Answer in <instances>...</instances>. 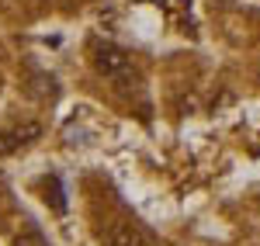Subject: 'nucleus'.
Returning a JSON list of instances; mask_svg holds the SVG:
<instances>
[{"label": "nucleus", "instance_id": "obj_1", "mask_svg": "<svg viewBox=\"0 0 260 246\" xmlns=\"http://www.w3.org/2000/svg\"><path fill=\"white\" fill-rule=\"evenodd\" d=\"M94 69L101 77H111V80H125L132 73V59L121 52L118 45H98L94 49Z\"/></svg>", "mask_w": 260, "mask_h": 246}, {"label": "nucleus", "instance_id": "obj_2", "mask_svg": "<svg viewBox=\"0 0 260 246\" xmlns=\"http://www.w3.org/2000/svg\"><path fill=\"white\" fill-rule=\"evenodd\" d=\"M35 139H42V125L39 122H21L7 132H0V156H11L24 146H31Z\"/></svg>", "mask_w": 260, "mask_h": 246}, {"label": "nucleus", "instance_id": "obj_3", "mask_svg": "<svg viewBox=\"0 0 260 246\" xmlns=\"http://www.w3.org/2000/svg\"><path fill=\"white\" fill-rule=\"evenodd\" d=\"M104 246H142V236L128 226H115L104 236Z\"/></svg>", "mask_w": 260, "mask_h": 246}, {"label": "nucleus", "instance_id": "obj_4", "mask_svg": "<svg viewBox=\"0 0 260 246\" xmlns=\"http://www.w3.org/2000/svg\"><path fill=\"white\" fill-rule=\"evenodd\" d=\"M45 191H49V194H45V198H49V201H52V208H56V212H66V194H62V184H59V177H49V181H45Z\"/></svg>", "mask_w": 260, "mask_h": 246}, {"label": "nucleus", "instance_id": "obj_5", "mask_svg": "<svg viewBox=\"0 0 260 246\" xmlns=\"http://www.w3.org/2000/svg\"><path fill=\"white\" fill-rule=\"evenodd\" d=\"M14 246H49V239L42 236L39 229H24V232L14 236Z\"/></svg>", "mask_w": 260, "mask_h": 246}]
</instances>
